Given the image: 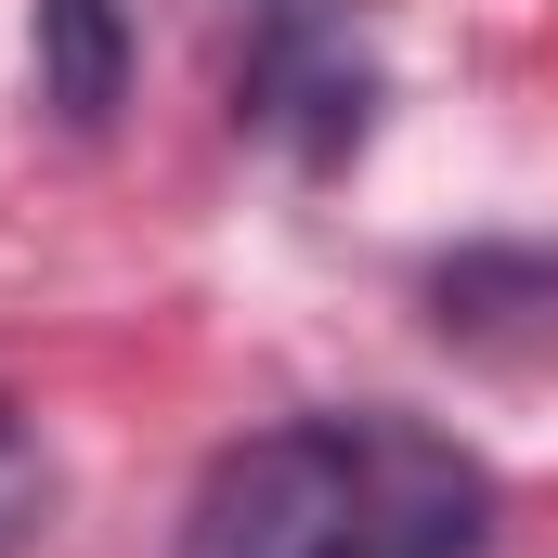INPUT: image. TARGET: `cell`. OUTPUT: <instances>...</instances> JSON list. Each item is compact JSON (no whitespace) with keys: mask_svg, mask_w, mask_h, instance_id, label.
I'll return each instance as SVG.
<instances>
[{"mask_svg":"<svg viewBox=\"0 0 558 558\" xmlns=\"http://www.w3.org/2000/svg\"><path fill=\"white\" fill-rule=\"evenodd\" d=\"M39 520H52V454H39V428L0 403V558L39 546Z\"/></svg>","mask_w":558,"mask_h":558,"instance_id":"4","label":"cell"},{"mask_svg":"<svg viewBox=\"0 0 558 558\" xmlns=\"http://www.w3.org/2000/svg\"><path fill=\"white\" fill-rule=\"evenodd\" d=\"M234 118L274 131L299 169H351L364 131H377V65L325 26V0H286V13H260V39H247Z\"/></svg>","mask_w":558,"mask_h":558,"instance_id":"2","label":"cell"},{"mask_svg":"<svg viewBox=\"0 0 558 558\" xmlns=\"http://www.w3.org/2000/svg\"><path fill=\"white\" fill-rule=\"evenodd\" d=\"M26 39H39V105L65 131H105L131 105V0H39Z\"/></svg>","mask_w":558,"mask_h":558,"instance_id":"3","label":"cell"},{"mask_svg":"<svg viewBox=\"0 0 558 558\" xmlns=\"http://www.w3.org/2000/svg\"><path fill=\"white\" fill-rule=\"evenodd\" d=\"M481 546H494V468L390 403L247 428L208 454L182 507V558H481Z\"/></svg>","mask_w":558,"mask_h":558,"instance_id":"1","label":"cell"},{"mask_svg":"<svg viewBox=\"0 0 558 558\" xmlns=\"http://www.w3.org/2000/svg\"><path fill=\"white\" fill-rule=\"evenodd\" d=\"M247 13H286V0H247Z\"/></svg>","mask_w":558,"mask_h":558,"instance_id":"5","label":"cell"}]
</instances>
